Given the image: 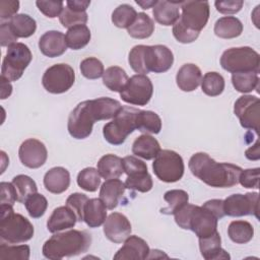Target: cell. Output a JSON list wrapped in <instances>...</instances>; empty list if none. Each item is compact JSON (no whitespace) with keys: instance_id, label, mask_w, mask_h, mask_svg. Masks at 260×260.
<instances>
[{"instance_id":"obj_58","label":"cell","mask_w":260,"mask_h":260,"mask_svg":"<svg viewBox=\"0 0 260 260\" xmlns=\"http://www.w3.org/2000/svg\"><path fill=\"white\" fill-rule=\"evenodd\" d=\"M67 7H69L71 10L77 11V12H83L85 11L89 4L90 1H83V0H68L66 2Z\"/></svg>"},{"instance_id":"obj_22","label":"cell","mask_w":260,"mask_h":260,"mask_svg":"<svg viewBox=\"0 0 260 260\" xmlns=\"http://www.w3.org/2000/svg\"><path fill=\"white\" fill-rule=\"evenodd\" d=\"M69 185L70 174L65 168H52L44 176V186L50 193L61 194L68 189Z\"/></svg>"},{"instance_id":"obj_4","label":"cell","mask_w":260,"mask_h":260,"mask_svg":"<svg viewBox=\"0 0 260 260\" xmlns=\"http://www.w3.org/2000/svg\"><path fill=\"white\" fill-rule=\"evenodd\" d=\"M174 216L181 229L192 231L198 239L207 238L217 232L218 218L203 206L187 203Z\"/></svg>"},{"instance_id":"obj_19","label":"cell","mask_w":260,"mask_h":260,"mask_svg":"<svg viewBox=\"0 0 260 260\" xmlns=\"http://www.w3.org/2000/svg\"><path fill=\"white\" fill-rule=\"evenodd\" d=\"M39 49L49 58L61 56L67 50L65 36L59 30L46 31L39 40Z\"/></svg>"},{"instance_id":"obj_28","label":"cell","mask_w":260,"mask_h":260,"mask_svg":"<svg viewBox=\"0 0 260 260\" xmlns=\"http://www.w3.org/2000/svg\"><path fill=\"white\" fill-rule=\"evenodd\" d=\"M98 171L105 180L118 179L124 173L123 159L112 153L105 154L98 161Z\"/></svg>"},{"instance_id":"obj_36","label":"cell","mask_w":260,"mask_h":260,"mask_svg":"<svg viewBox=\"0 0 260 260\" xmlns=\"http://www.w3.org/2000/svg\"><path fill=\"white\" fill-rule=\"evenodd\" d=\"M164 199L168 203V206L161 208L160 212L165 214H175L180 208L188 203L189 195L184 190L173 189L165 193Z\"/></svg>"},{"instance_id":"obj_11","label":"cell","mask_w":260,"mask_h":260,"mask_svg":"<svg viewBox=\"0 0 260 260\" xmlns=\"http://www.w3.org/2000/svg\"><path fill=\"white\" fill-rule=\"evenodd\" d=\"M182 14L178 22L188 30L200 34L209 18V3L207 1H182Z\"/></svg>"},{"instance_id":"obj_26","label":"cell","mask_w":260,"mask_h":260,"mask_svg":"<svg viewBox=\"0 0 260 260\" xmlns=\"http://www.w3.org/2000/svg\"><path fill=\"white\" fill-rule=\"evenodd\" d=\"M107 218V207L100 198H90L87 200L84 211L83 221L89 228L101 226Z\"/></svg>"},{"instance_id":"obj_45","label":"cell","mask_w":260,"mask_h":260,"mask_svg":"<svg viewBox=\"0 0 260 260\" xmlns=\"http://www.w3.org/2000/svg\"><path fill=\"white\" fill-rule=\"evenodd\" d=\"M80 72L87 79H98L103 76L105 69L101 60L94 57H89L81 61Z\"/></svg>"},{"instance_id":"obj_43","label":"cell","mask_w":260,"mask_h":260,"mask_svg":"<svg viewBox=\"0 0 260 260\" xmlns=\"http://www.w3.org/2000/svg\"><path fill=\"white\" fill-rule=\"evenodd\" d=\"M145 55H146V46L145 45L134 46L131 49V51L129 52L128 62L131 66V68L136 73L144 74V75L149 73L147 68H146Z\"/></svg>"},{"instance_id":"obj_41","label":"cell","mask_w":260,"mask_h":260,"mask_svg":"<svg viewBox=\"0 0 260 260\" xmlns=\"http://www.w3.org/2000/svg\"><path fill=\"white\" fill-rule=\"evenodd\" d=\"M125 186L127 189L145 193L152 189L153 182L148 172L142 171L128 175L125 181Z\"/></svg>"},{"instance_id":"obj_16","label":"cell","mask_w":260,"mask_h":260,"mask_svg":"<svg viewBox=\"0 0 260 260\" xmlns=\"http://www.w3.org/2000/svg\"><path fill=\"white\" fill-rule=\"evenodd\" d=\"M146 68L148 72L164 73L174 63L173 52L165 45L146 46Z\"/></svg>"},{"instance_id":"obj_40","label":"cell","mask_w":260,"mask_h":260,"mask_svg":"<svg viewBox=\"0 0 260 260\" xmlns=\"http://www.w3.org/2000/svg\"><path fill=\"white\" fill-rule=\"evenodd\" d=\"M136 10L129 4L119 5L112 13V22L120 28H128L137 17Z\"/></svg>"},{"instance_id":"obj_30","label":"cell","mask_w":260,"mask_h":260,"mask_svg":"<svg viewBox=\"0 0 260 260\" xmlns=\"http://www.w3.org/2000/svg\"><path fill=\"white\" fill-rule=\"evenodd\" d=\"M136 129L144 134H158L161 130V120L152 111L139 110L136 115Z\"/></svg>"},{"instance_id":"obj_55","label":"cell","mask_w":260,"mask_h":260,"mask_svg":"<svg viewBox=\"0 0 260 260\" xmlns=\"http://www.w3.org/2000/svg\"><path fill=\"white\" fill-rule=\"evenodd\" d=\"M19 8V2L16 0H1L0 1V18L11 19L17 14Z\"/></svg>"},{"instance_id":"obj_20","label":"cell","mask_w":260,"mask_h":260,"mask_svg":"<svg viewBox=\"0 0 260 260\" xmlns=\"http://www.w3.org/2000/svg\"><path fill=\"white\" fill-rule=\"evenodd\" d=\"M201 70L193 63H186L182 65L176 75L177 85L181 90L186 92L195 90L201 83Z\"/></svg>"},{"instance_id":"obj_23","label":"cell","mask_w":260,"mask_h":260,"mask_svg":"<svg viewBox=\"0 0 260 260\" xmlns=\"http://www.w3.org/2000/svg\"><path fill=\"white\" fill-rule=\"evenodd\" d=\"M126 186L119 179L106 180L100 189V199L106 205L107 209H114L117 207L120 199L124 195Z\"/></svg>"},{"instance_id":"obj_33","label":"cell","mask_w":260,"mask_h":260,"mask_svg":"<svg viewBox=\"0 0 260 260\" xmlns=\"http://www.w3.org/2000/svg\"><path fill=\"white\" fill-rule=\"evenodd\" d=\"M90 30L85 24H78L68 28L65 35L67 47L72 50H80L84 48L90 41Z\"/></svg>"},{"instance_id":"obj_44","label":"cell","mask_w":260,"mask_h":260,"mask_svg":"<svg viewBox=\"0 0 260 260\" xmlns=\"http://www.w3.org/2000/svg\"><path fill=\"white\" fill-rule=\"evenodd\" d=\"M23 204L29 216L32 218H39L43 216L48 207L47 198L38 192L30 195Z\"/></svg>"},{"instance_id":"obj_59","label":"cell","mask_w":260,"mask_h":260,"mask_svg":"<svg viewBox=\"0 0 260 260\" xmlns=\"http://www.w3.org/2000/svg\"><path fill=\"white\" fill-rule=\"evenodd\" d=\"M245 155L250 160H258L260 158V151H259V140L255 142L254 145L246 149Z\"/></svg>"},{"instance_id":"obj_12","label":"cell","mask_w":260,"mask_h":260,"mask_svg":"<svg viewBox=\"0 0 260 260\" xmlns=\"http://www.w3.org/2000/svg\"><path fill=\"white\" fill-rule=\"evenodd\" d=\"M152 93L153 85L150 78L144 74H135L128 79L120 96L127 104L145 106L149 103Z\"/></svg>"},{"instance_id":"obj_7","label":"cell","mask_w":260,"mask_h":260,"mask_svg":"<svg viewBox=\"0 0 260 260\" xmlns=\"http://www.w3.org/2000/svg\"><path fill=\"white\" fill-rule=\"evenodd\" d=\"M222 69L231 73L255 72L259 73L260 56L250 47L230 48L220 57Z\"/></svg>"},{"instance_id":"obj_49","label":"cell","mask_w":260,"mask_h":260,"mask_svg":"<svg viewBox=\"0 0 260 260\" xmlns=\"http://www.w3.org/2000/svg\"><path fill=\"white\" fill-rule=\"evenodd\" d=\"M36 5L44 15L50 18L60 16L64 8L62 1H36Z\"/></svg>"},{"instance_id":"obj_37","label":"cell","mask_w":260,"mask_h":260,"mask_svg":"<svg viewBox=\"0 0 260 260\" xmlns=\"http://www.w3.org/2000/svg\"><path fill=\"white\" fill-rule=\"evenodd\" d=\"M232 83L236 90L242 93H248L258 88L259 76L255 72L233 73Z\"/></svg>"},{"instance_id":"obj_46","label":"cell","mask_w":260,"mask_h":260,"mask_svg":"<svg viewBox=\"0 0 260 260\" xmlns=\"http://www.w3.org/2000/svg\"><path fill=\"white\" fill-rule=\"evenodd\" d=\"M30 249L27 245L9 246L6 244L0 245V259H13V260H27L29 258Z\"/></svg>"},{"instance_id":"obj_34","label":"cell","mask_w":260,"mask_h":260,"mask_svg":"<svg viewBox=\"0 0 260 260\" xmlns=\"http://www.w3.org/2000/svg\"><path fill=\"white\" fill-rule=\"evenodd\" d=\"M9 25L13 34L18 38H28L32 36L37 29L36 20L27 14L20 13L14 15L9 20Z\"/></svg>"},{"instance_id":"obj_62","label":"cell","mask_w":260,"mask_h":260,"mask_svg":"<svg viewBox=\"0 0 260 260\" xmlns=\"http://www.w3.org/2000/svg\"><path fill=\"white\" fill-rule=\"evenodd\" d=\"M1 161H2V168H1V174L4 172L6 165L9 164V159L6 156V153L4 151H1Z\"/></svg>"},{"instance_id":"obj_5","label":"cell","mask_w":260,"mask_h":260,"mask_svg":"<svg viewBox=\"0 0 260 260\" xmlns=\"http://www.w3.org/2000/svg\"><path fill=\"white\" fill-rule=\"evenodd\" d=\"M0 238L8 244L27 242L34 236L31 222L19 213H15L11 205H0Z\"/></svg>"},{"instance_id":"obj_35","label":"cell","mask_w":260,"mask_h":260,"mask_svg":"<svg viewBox=\"0 0 260 260\" xmlns=\"http://www.w3.org/2000/svg\"><path fill=\"white\" fill-rule=\"evenodd\" d=\"M230 239L236 244H246L253 239V225L247 220H234L228 228Z\"/></svg>"},{"instance_id":"obj_24","label":"cell","mask_w":260,"mask_h":260,"mask_svg":"<svg viewBox=\"0 0 260 260\" xmlns=\"http://www.w3.org/2000/svg\"><path fill=\"white\" fill-rule=\"evenodd\" d=\"M181 2L176 1H157L153 6L152 14L156 22L161 25H174L180 18V5Z\"/></svg>"},{"instance_id":"obj_15","label":"cell","mask_w":260,"mask_h":260,"mask_svg":"<svg viewBox=\"0 0 260 260\" xmlns=\"http://www.w3.org/2000/svg\"><path fill=\"white\" fill-rule=\"evenodd\" d=\"M18 156L23 166L29 169H38L46 162L48 151L42 141L36 138H28L20 144Z\"/></svg>"},{"instance_id":"obj_1","label":"cell","mask_w":260,"mask_h":260,"mask_svg":"<svg viewBox=\"0 0 260 260\" xmlns=\"http://www.w3.org/2000/svg\"><path fill=\"white\" fill-rule=\"evenodd\" d=\"M121 109L119 101L106 96L81 102L69 114L68 132L75 139H84L91 134L96 121L113 119Z\"/></svg>"},{"instance_id":"obj_13","label":"cell","mask_w":260,"mask_h":260,"mask_svg":"<svg viewBox=\"0 0 260 260\" xmlns=\"http://www.w3.org/2000/svg\"><path fill=\"white\" fill-rule=\"evenodd\" d=\"M258 199L259 194L257 192L233 194L223 200L224 215L233 217L255 215L259 218Z\"/></svg>"},{"instance_id":"obj_53","label":"cell","mask_w":260,"mask_h":260,"mask_svg":"<svg viewBox=\"0 0 260 260\" xmlns=\"http://www.w3.org/2000/svg\"><path fill=\"white\" fill-rule=\"evenodd\" d=\"M173 36L175 37V39L182 43V44H190L192 42H194L199 34L191 31L186 29L185 27H183L178 21L173 25Z\"/></svg>"},{"instance_id":"obj_25","label":"cell","mask_w":260,"mask_h":260,"mask_svg":"<svg viewBox=\"0 0 260 260\" xmlns=\"http://www.w3.org/2000/svg\"><path fill=\"white\" fill-rule=\"evenodd\" d=\"M201 255L206 260L230 259V255L221 248V239L218 232L207 238L198 239Z\"/></svg>"},{"instance_id":"obj_32","label":"cell","mask_w":260,"mask_h":260,"mask_svg":"<svg viewBox=\"0 0 260 260\" xmlns=\"http://www.w3.org/2000/svg\"><path fill=\"white\" fill-rule=\"evenodd\" d=\"M153 31L154 22L144 12H139L134 22L127 28L128 35L134 39H147Z\"/></svg>"},{"instance_id":"obj_2","label":"cell","mask_w":260,"mask_h":260,"mask_svg":"<svg viewBox=\"0 0 260 260\" xmlns=\"http://www.w3.org/2000/svg\"><path fill=\"white\" fill-rule=\"evenodd\" d=\"M191 173L214 188H230L239 183L242 169L230 162H216L205 152L194 153L188 162Z\"/></svg>"},{"instance_id":"obj_31","label":"cell","mask_w":260,"mask_h":260,"mask_svg":"<svg viewBox=\"0 0 260 260\" xmlns=\"http://www.w3.org/2000/svg\"><path fill=\"white\" fill-rule=\"evenodd\" d=\"M128 79L129 77L125 70L119 66H111L103 74L104 85L115 92H121Z\"/></svg>"},{"instance_id":"obj_3","label":"cell","mask_w":260,"mask_h":260,"mask_svg":"<svg viewBox=\"0 0 260 260\" xmlns=\"http://www.w3.org/2000/svg\"><path fill=\"white\" fill-rule=\"evenodd\" d=\"M90 244L91 236L86 231L70 230L63 233H55L45 242L42 252L48 259L59 260L86 252Z\"/></svg>"},{"instance_id":"obj_9","label":"cell","mask_w":260,"mask_h":260,"mask_svg":"<svg viewBox=\"0 0 260 260\" xmlns=\"http://www.w3.org/2000/svg\"><path fill=\"white\" fill-rule=\"evenodd\" d=\"M154 175L162 182L174 183L182 179L184 175V161L182 156L170 149L160 150L152 162Z\"/></svg>"},{"instance_id":"obj_39","label":"cell","mask_w":260,"mask_h":260,"mask_svg":"<svg viewBox=\"0 0 260 260\" xmlns=\"http://www.w3.org/2000/svg\"><path fill=\"white\" fill-rule=\"evenodd\" d=\"M201 89L209 96L219 95L224 89V79L217 72H207L201 79Z\"/></svg>"},{"instance_id":"obj_27","label":"cell","mask_w":260,"mask_h":260,"mask_svg":"<svg viewBox=\"0 0 260 260\" xmlns=\"http://www.w3.org/2000/svg\"><path fill=\"white\" fill-rule=\"evenodd\" d=\"M160 150L161 149L158 141L149 134L140 135L132 144L133 154L146 160L154 158Z\"/></svg>"},{"instance_id":"obj_29","label":"cell","mask_w":260,"mask_h":260,"mask_svg":"<svg viewBox=\"0 0 260 260\" xmlns=\"http://www.w3.org/2000/svg\"><path fill=\"white\" fill-rule=\"evenodd\" d=\"M243 31V23L236 16H223L216 20L214 34L221 39H234Z\"/></svg>"},{"instance_id":"obj_48","label":"cell","mask_w":260,"mask_h":260,"mask_svg":"<svg viewBox=\"0 0 260 260\" xmlns=\"http://www.w3.org/2000/svg\"><path fill=\"white\" fill-rule=\"evenodd\" d=\"M87 200L88 197L82 193H73L66 199V206L75 213L77 221H83V211Z\"/></svg>"},{"instance_id":"obj_50","label":"cell","mask_w":260,"mask_h":260,"mask_svg":"<svg viewBox=\"0 0 260 260\" xmlns=\"http://www.w3.org/2000/svg\"><path fill=\"white\" fill-rule=\"evenodd\" d=\"M259 168L242 170L239 176V183L244 188H259Z\"/></svg>"},{"instance_id":"obj_61","label":"cell","mask_w":260,"mask_h":260,"mask_svg":"<svg viewBox=\"0 0 260 260\" xmlns=\"http://www.w3.org/2000/svg\"><path fill=\"white\" fill-rule=\"evenodd\" d=\"M157 1H136V3L142 8V9H148V8H153V6L156 4Z\"/></svg>"},{"instance_id":"obj_42","label":"cell","mask_w":260,"mask_h":260,"mask_svg":"<svg viewBox=\"0 0 260 260\" xmlns=\"http://www.w3.org/2000/svg\"><path fill=\"white\" fill-rule=\"evenodd\" d=\"M77 184L87 192L96 191L101 185V175L98 169L89 167L81 170L77 175Z\"/></svg>"},{"instance_id":"obj_38","label":"cell","mask_w":260,"mask_h":260,"mask_svg":"<svg viewBox=\"0 0 260 260\" xmlns=\"http://www.w3.org/2000/svg\"><path fill=\"white\" fill-rule=\"evenodd\" d=\"M17 192V201L24 203L25 200L32 194L37 193L38 187L36 182L26 175H17L11 182Z\"/></svg>"},{"instance_id":"obj_56","label":"cell","mask_w":260,"mask_h":260,"mask_svg":"<svg viewBox=\"0 0 260 260\" xmlns=\"http://www.w3.org/2000/svg\"><path fill=\"white\" fill-rule=\"evenodd\" d=\"M0 37H1V46L9 47L10 45L17 43V37L13 34L9 22H2L0 25Z\"/></svg>"},{"instance_id":"obj_51","label":"cell","mask_w":260,"mask_h":260,"mask_svg":"<svg viewBox=\"0 0 260 260\" xmlns=\"http://www.w3.org/2000/svg\"><path fill=\"white\" fill-rule=\"evenodd\" d=\"M123 159V168H124V173L126 175H131L133 173L137 172H142V171H147V166L146 164L139 159L136 156L133 155H127L122 158Z\"/></svg>"},{"instance_id":"obj_14","label":"cell","mask_w":260,"mask_h":260,"mask_svg":"<svg viewBox=\"0 0 260 260\" xmlns=\"http://www.w3.org/2000/svg\"><path fill=\"white\" fill-rule=\"evenodd\" d=\"M234 113L239 118L242 127L252 129L258 133L260 122L259 98L251 94L240 96L235 103Z\"/></svg>"},{"instance_id":"obj_47","label":"cell","mask_w":260,"mask_h":260,"mask_svg":"<svg viewBox=\"0 0 260 260\" xmlns=\"http://www.w3.org/2000/svg\"><path fill=\"white\" fill-rule=\"evenodd\" d=\"M88 19L86 11L83 12H77L74 10H71L69 7H64L60 16L59 20L61 24L64 27L70 28L72 26L78 25V24H85Z\"/></svg>"},{"instance_id":"obj_52","label":"cell","mask_w":260,"mask_h":260,"mask_svg":"<svg viewBox=\"0 0 260 260\" xmlns=\"http://www.w3.org/2000/svg\"><path fill=\"white\" fill-rule=\"evenodd\" d=\"M0 188H1V199H0L1 205L13 206L15 201H17V192L14 185L8 182H1Z\"/></svg>"},{"instance_id":"obj_8","label":"cell","mask_w":260,"mask_h":260,"mask_svg":"<svg viewBox=\"0 0 260 260\" xmlns=\"http://www.w3.org/2000/svg\"><path fill=\"white\" fill-rule=\"evenodd\" d=\"M32 59L30 50L23 43H14L7 49L2 62L1 76L8 81L18 80Z\"/></svg>"},{"instance_id":"obj_10","label":"cell","mask_w":260,"mask_h":260,"mask_svg":"<svg viewBox=\"0 0 260 260\" xmlns=\"http://www.w3.org/2000/svg\"><path fill=\"white\" fill-rule=\"evenodd\" d=\"M74 81L75 73L73 68L64 63L52 65L45 71L42 77L44 88L54 94L66 92L74 84Z\"/></svg>"},{"instance_id":"obj_60","label":"cell","mask_w":260,"mask_h":260,"mask_svg":"<svg viewBox=\"0 0 260 260\" xmlns=\"http://www.w3.org/2000/svg\"><path fill=\"white\" fill-rule=\"evenodd\" d=\"M12 92V85L10 81L1 76V100L7 99Z\"/></svg>"},{"instance_id":"obj_21","label":"cell","mask_w":260,"mask_h":260,"mask_svg":"<svg viewBox=\"0 0 260 260\" xmlns=\"http://www.w3.org/2000/svg\"><path fill=\"white\" fill-rule=\"evenodd\" d=\"M76 221L75 213L68 206H59L50 215L47 221V229L50 233L55 234L73 228Z\"/></svg>"},{"instance_id":"obj_17","label":"cell","mask_w":260,"mask_h":260,"mask_svg":"<svg viewBox=\"0 0 260 260\" xmlns=\"http://www.w3.org/2000/svg\"><path fill=\"white\" fill-rule=\"evenodd\" d=\"M131 231L129 219L120 212L111 213L104 222V234L113 243L124 242L130 236Z\"/></svg>"},{"instance_id":"obj_57","label":"cell","mask_w":260,"mask_h":260,"mask_svg":"<svg viewBox=\"0 0 260 260\" xmlns=\"http://www.w3.org/2000/svg\"><path fill=\"white\" fill-rule=\"evenodd\" d=\"M202 206L205 207L206 209H208L209 211H211L218 219H220V218H222L224 216L223 200H221V199H211V200H208Z\"/></svg>"},{"instance_id":"obj_6","label":"cell","mask_w":260,"mask_h":260,"mask_svg":"<svg viewBox=\"0 0 260 260\" xmlns=\"http://www.w3.org/2000/svg\"><path fill=\"white\" fill-rule=\"evenodd\" d=\"M139 109L125 106L103 128V135L107 142L112 145H120L124 143L127 136L136 129V115Z\"/></svg>"},{"instance_id":"obj_18","label":"cell","mask_w":260,"mask_h":260,"mask_svg":"<svg viewBox=\"0 0 260 260\" xmlns=\"http://www.w3.org/2000/svg\"><path fill=\"white\" fill-rule=\"evenodd\" d=\"M150 249L147 243L137 237L129 236L125 241L124 245L114 255L115 260H144L147 259Z\"/></svg>"},{"instance_id":"obj_54","label":"cell","mask_w":260,"mask_h":260,"mask_svg":"<svg viewBox=\"0 0 260 260\" xmlns=\"http://www.w3.org/2000/svg\"><path fill=\"white\" fill-rule=\"evenodd\" d=\"M215 8L219 13L222 14H235L238 13L243 5L244 2L242 0H228V1H215L214 2Z\"/></svg>"}]
</instances>
